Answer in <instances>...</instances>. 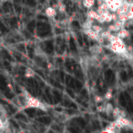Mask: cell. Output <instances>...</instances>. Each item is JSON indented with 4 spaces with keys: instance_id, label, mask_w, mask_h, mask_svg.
I'll use <instances>...</instances> for the list:
<instances>
[{
    "instance_id": "obj_1",
    "label": "cell",
    "mask_w": 133,
    "mask_h": 133,
    "mask_svg": "<svg viewBox=\"0 0 133 133\" xmlns=\"http://www.w3.org/2000/svg\"><path fill=\"white\" fill-rule=\"evenodd\" d=\"M25 108H34V109H42L44 111L46 110V104L41 102L37 98L32 97L31 95L25 99Z\"/></svg>"
},
{
    "instance_id": "obj_2",
    "label": "cell",
    "mask_w": 133,
    "mask_h": 133,
    "mask_svg": "<svg viewBox=\"0 0 133 133\" xmlns=\"http://www.w3.org/2000/svg\"><path fill=\"white\" fill-rule=\"evenodd\" d=\"M115 123H116L117 128L118 129H123V128H132V122L131 120H129V118H127L126 117H118L115 119Z\"/></svg>"
},
{
    "instance_id": "obj_3",
    "label": "cell",
    "mask_w": 133,
    "mask_h": 133,
    "mask_svg": "<svg viewBox=\"0 0 133 133\" xmlns=\"http://www.w3.org/2000/svg\"><path fill=\"white\" fill-rule=\"evenodd\" d=\"M104 2L107 4L109 11L116 12V10L123 4L124 0H105Z\"/></svg>"
},
{
    "instance_id": "obj_4",
    "label": "cell",
    "mask_w": 133,
    "mask_h": 133,
    "mask_svg": "<svg viewBox=\"0 0 133 133\" xmlns=\"http://www.w3.org/2000/svg\"><path fill=\"white\" fill-rule=\"evenodd\" d=\"M83 32L88 37H89L90 39L93 40H98L99 37V34L96 33L94 30H92L91 28H88V29H83Z\"/></svg>"
},
{
    "instance_id": "obj_5",
    "label": "cell",
    "mask_w": 133,
    "mask_h": 133,
    "mask_svg": "<svg viewBox=\"0 0 133 133\" xmlns=\"http://www.w3.org/2000/svg\"><path fill=\"white\" fill-rule=\"evenodd\" d=\"M115 35L118 36L119 38L121 39H126V38H129V37H130V33H129V31L128 29H126L125 28H121V29L118 30L117 33H115Z\"/></svg>"
},
{
    "instance_id": "obj_6",
    "label": "cell",
    "mask_w": 133,
    "mask_h": 133,
    "mask_svg": "<svg viewBox=\"0 0 133 133\" xmlns=\"http://www.w3.org/2000/svg\"><path fill=\"white\" fill-rule=\"evenodd\" d=\"M45 14H46V17H50V18H53V17H55L57 16V10L56 8H54L53 6H48L45 10Z\"/></svg>"
},
{
    "instance_id": "obj_7",
    "label": "cell",
    "mask_w": 133,
    "mask_h": 133,
    "mask_svg": "<svg viewBox=\"0 0 133 133\" xmlns=\"http://www.w3.org/2000/svg\"><path fill=\"white\" fill-rule=\"evenodd\" d=\"M112 113V116L114 117L115 118H117L118 117H126V114L124 112V110H122L120 108L117 107V108H114L111 111Z\"/></svg>"
},
{
    "instance_id": "obj_8",
    "label": "cell",
    "mask_w": 133,
    "mask_h": 133,
    "mask_svg": "<svg viewBox=\"0 0 133 133\" xmlns=\"http://www.w3.org/2000/svg\"><path fill=\"white\" fill-rule=\"evenodd\" d=\"M87 17L89 18H91L93 20H98V18L99 17V15L98 14V12L96 10H93V9H89V11L87 12Z\"/></svg>"
},
{
    "instance_id": "obj_9",
    "label": "cell",
    "mask_w": 133,
    "mask_h": 133,
    "mask_svg": "<svg viewBox=\"0 0 133 133\" xmlns=\"http://www.w3.org/2000/svg\"><path fill=\"white\" fill-rule=\"evenodd\" d=\"M53 8H56L57 10H58L59 13H65V12H66V6H65L62 2H60V1L57 2L56 5H54Z\"/></svg>"
},
{
    "instance_id": "obj_10",
    "label": "cell",
    "mask_w": 133,
    "mask_h": 133,
    "mask_svg": "<svg viewBox=\"0 0 133 133\" xmlns=\"http://www.w3.org/2000/svg\"><path fill=\"white\" fill-rule=\"evenodd\" d=\"M91 51H92L93 54L95 55H99L103 52V46L101 45H98V46H94L92 48H91Z\"/></svg>"
},
{
    "instance_id": "obj_11",
    "label": "cell",
    "mask_w": 133,
    "mask_h": 133,
    "mask_svg": "<svg viewBox=\"0 0 133 133\" xmlns=\"http://www.w3.org/2000/svg\"><path fill=\"white\" fill-rule=\"evenodd\" d=\"M95 2H96V0H83V6L84 8L90 9L94 6Z\"/></svg>"
},
{
    "instance_id": "obj_12",
    "label": "cell",
    "mask_w": 133,
    "mask_h": 133,
    "mask_svg": "<svg viewBox=\"0 0 133 133\" xmlns=\"http://www.w3.org/2000/svg\"><path fill=\"white\" fill-rule=\"evenodd\" d=\"M35 75H36L35 71H34L33 69H31V68H26V70H25V75H24V76L26 77V78H33V77H35Z\"/></svg>"
},
{
    "instance_id": "obj_13",
    "label": "cell",
    "mask_w": 133,
    "mask_h": 133,
    "mask_svg": "<svg viewBox=\"0 0 133 133\" xmlns=\"http://www.w3.org/2000/svg\"><path fill=\"white\" fill-rule=\"evenodd\" d=\"M94 21L93 19L91 18H89L88 17L87 20L84 22V24L82 25V26H83V29H88V28H91V26H92V25L94 24Z\"/></svg>"
},
{
    "instance_id": "obj_14",
    "label": "cell",
    "mask_w": 133,
    "mask_h": 133,
    "mask_svg": "<svg viewBox=\"0 0 133 133\" xmlns=\"http://www.w3.org/2000/svg\"><path fill=\"white\" fill-rule=\"evenodd\" d=\"M91 29L94 30V31L96 32V33H98V34H100L104 30L103 26H100V25H98V24H93L92 26H91Z\"/></svg>"
},
{
    "instance_id": "obj_15",
    "label": "cell",
    "mask_w": 133,
    "mask_h": 133,
    "mask_svg": "<svg viewBox=\"0 0 133 133\" xmlns=\"http://www.w3.org/2000/svg\"><path fill=\"white\" fill-rule=\"evenodd\" d=\"M112 109H113V107L110 103H107L104 105V112L108 113V114H111Z\"/></svg>"
},
{
    "instance_id": "obj_16",
    "label": "cell",
    "mask_w": 133,
    "mask_h": 133,
    "mask_svg": "<svg viewBox=\"0 0 133 133\" xmlns=\"http://www.w3.org/2000/svg\"><path fill=\"white\" fill-rule=\"evenodd\" d=\"M112 97H113L112 90H111V89H109V90L105 93V95H104V99L109 100V99H111V98H112Z\"/></svg>"
},
{
    "instance_id": "obj_17",
    "label": "cell",
    "mask_w": 133,
    "mask_h": 133,
    "mask_svg": "<svg viewBox=\"0 0 133 133\" xmlns=\"http://www.w3.org/2000/svg\"><path fill=\"white\" fill-rule=\"evenodd\" d=\"M118 19L123 23L127 22V21L129 20L128 17H127V16H126V14H120V15H118Z\"/></svg>"
},
{
    "instance_id": "obj_18",
    "label": "cell",
    "mask_w": 133,
    "mask_h": 133,
    "mask_svg": "<svg viewBox=\"0 0 133 133\" xmlns=\"http://www.w3.org/2000/svg\"><path fill=\"white\" fill-rule=\"evenodd\" d=\"M6 127H8L6 123L4 121V120H3V118L0 117V131H1V130H5Z\"/></svg>"
},
{
    "instance_id": "obj_19",
    "label": "cell",
    "mask_w": 133,
    "mask_h": 133,
    "mask_svg": "<svg viewBox=\"0 0 133 133\" xmlns=\"http://www.w3.org/2000/svg\"><path fill=\"white\" fill-rule=\"evenodd\" d=\"M126 16H127V17H128V19H129V20H132V19H133L132 8H129V9L128 10V12L126 13Z\"/></svg>"
},
{
    "instance_id": "obj_20",
    "label": "cell",
    "mask_w": 133,
    "mask_h": 133,
    "mask_svg": "<svg viewBox=\"0 0 133 133\" xmlns=\"http://www.w3.org/2000/svg\"><path fill=\"white\" fill-rule=\"evenodd\" d=\"M94 101L96 102L97 104H99V103H102L104 101V98L101 96H96L94 98Z\"/></svg>"
},
{
    "instance_id": "obj_21",
    "label": "cell",
    "mask_w": 133,
    "mask_h": 133,
    "mask_svg": "<svg viewBox=\"0 0 133 133\" xmlns=\"http://www.w3.org/2000/svg\"><path fill=\"white\" fill-rule=\"evenodd\" d=\"M105 0H97V2H98V5H99V4H101L102 2H104Z\"/></svg>"
},
{
    "instance_id": "obj_22",
    "label": "cell",
    "mask_w": 133,
    "mask_h": 133,
    "mask_svg": "<svg viewBox=\"0 0 133 133\" xmlns=\"http://www.w3.org/2000/svg\"><path fill=\"white\" fill-rule=\"evenodd\" d=\"M48 69H52V64H50V63H48Z\"/></svg>"
}]
</instances>
